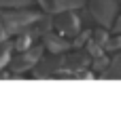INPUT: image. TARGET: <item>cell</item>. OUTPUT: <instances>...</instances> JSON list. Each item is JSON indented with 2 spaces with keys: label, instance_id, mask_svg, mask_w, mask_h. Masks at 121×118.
Listing matches in <instances>:
<instances>
[{
  "label": "cell",
  "instance_id": "7",
  "mask_svg": "<svg viewBox=\"0 0 121 118\" xmlns=\"http://www.w3.org/2000/svg\"><path fill=\"white\" fill-rule=\"evenodd\" d=\"M108 49H111V51H117V49H121V36H115V38L108 42Z\"/></svg>",
  "mask_w": 121,
  "mask_h": 118
},
{
  "label": "cell",
  "instance_id": "2",
  "mask_svg": "<svg viewBox=\"0 0 121 118\" xmlns=\"http://www.w3.org/2000/svg\"><path fill=\"white\" fill-rule=\"evenodd\" d=\"M36 19H38V15L28 13V11H23V13H4V15H0L2 27H4L6 32H11V34H13L17 27L21 30V27L30 25L32 21H36Z\"/></svg>",
  "mask_w": 121,
  "mask_h": 118
},
{
  "label": "cell",
  "instance_id": "6",
  "mask_svg": "<svg viewBox=\"0 0 121 118\" xmlns=\"http://www.w3.org/2000/svg\"><path fill=\"white\" fill-rule=\"evenodd\" d=\"M2 4H6V6H23V4H28V2H32V0H0Z\"/></svg>",
  "mask_w": 121,
  "mask_h": 118
},
{
  "label": "cell",
  "instance_id": "5",
  "mask_svg": "<svg viewBox=\"0 0 121 118\" xmlns=\"http://www.w3.org/2000/svg\"><path fill=\"white\" fill-rule=\"evenodd\" d=\"M108 68V72H106V76H111V78H121V59H113V63L111 65H106Z\"/></svg>",
  "mask_w": 121,
  "mask_h": 118
},
{
  "label": "cell",
  "instance_id": "1",
  "mask_svg": "<svg viewBox=\"0 0 121 118\" xmlns=\"http://www.w3.org/2000/svg\"><path fill=\"white\" fill-rule=\"evenodd\" d=\"M89 8H91V15L96 17V21H100L102 25H111L113 19L117 17V2L115 0H91Z\"/></svg>",
  "mask_w": 121,
  "mask_h": 118
},
{
  "label": "cell",
  "instance_id": "3",
  "mask_svg": "<svg viewBox=\"0 0 121 118\" xmlns=\"http://www.w3.org/2000/svg\"><path fill=\"white\" fill-rule=\"evenodd\" d=\"M53 25H55V30L60 32V34H77V30H79V19L74 17V15H70V13H62L60 11V15L53 19Z\"/></svg>",
  "mask_w": 121,
  "mask_h": 118
},
{
  "label": "cell",
  "instance_id": "8",
  "mask_svg": "<svg viewBox=\"0 0 121 118\" xmlns=\"http://www.w3.org/2000/svg\"><path fill=\"white\" fill-rule=\"evenodd\" d=\"M115 30H117V32H119V34H121V17H119V19H117V23H115Z\"/></svg>",
  "mask_w": 121,
  "mask_h": 118
},
{
  "label": "cell",
  "instance_id": "4",
  "mask_svg": "<svg viewBox=\"0 0 121 118\" xmlns=\"http://www.w3.org/2000/svg\"><path fill=\"white\" fill-rule=\"evenodd\" d=\"M47 46L49 51H62V49H68V42L60 40L57 36H47Z\"/></svg>",
  "mask_w": 121,
  "mask_h": 118
}]
</instances>
